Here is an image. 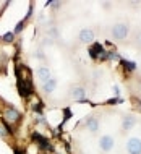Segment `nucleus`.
Segmentation results:
<instances>
[{"label":"nucleus","mask_w":141,"mask_h":154,"mask_svg":"<svg viewBox=\"0 0 141 154\" xmlns=\"http://www.w3.org/2000/svg\"><path fill=\"white\" fill-rule=\"evenodd\" d=\"M135 123H136V117H135V115H123L122 128H123V130H125V131L131 130V128L135 127Z\"/></svg>","instance_id":"nucleus-6"},{"label":"nucleus","mask_w":141,"mask_h":154,"mask_svg":"<svg viewBox=\"0 0 141 154\" xmlns=\"http://www.w3.org/2000/svg\"><path fill=\"white\" fill-rule=\"evenodd\" d=\"M72 97L76 99V101H81V99L86 97V89L83 86H76V88L72 89Z\"/></svg>","instance_id":"nucleus-9"},{"label":"nucleus","mask_w":141,"mask_h":154,"mask_svg":"<svg viewBox=\"0 0 141 154\" xmlns=\"http://www.w3.org/2000/svg\"><path fill=\"white\" fill-rule=\"evenodd\" d=\"M16 154H21V152H20V151H18V152H16Z\"/></svg>","instance_id":"nucleus-15"},{"label":"nucleus","mask_w":141,"mask_h":154,"mask_svg":"<svg viewBox=\"0 0 141 154\" xmlns=\"http://www.w3.org/2000/svg\"><path fill=\"white\" fill-rule=\"evenodd\" d=\"M114 144H115V141H114V138H112L110 135H104V136H101V138H99V148H101L104 152L112 151Z\"/></svg>","instance_id":"nucleus-2"},{"label":"nucleus","mask_w":141,"mask_h":154,"mask_svg":"<svg viewBox=\"0 0 141 154\" xmlns=\"http://www.w3.org/2000/svg\"><path fill=\"white\" fill-rule=\"evenodd\" d=\"M110 34L117 41H125L128 36V24L127 23H115L110 29Z\"/></svg>","instance_id":"nucleus-1"},{"label":"nucleus","mask_w":141,"mask_h":154,"mask_svg":"<svg viewBox=\"0 0 141 154\" xmlns=\"http://www.w3.org/2000/svg\"><path fill=\"white\" fill-rule=\"evenodd\" d=\"M84 123H86V128L91 131V133H97L99 131V127H101V123H99V119L94 117V115H89V117L84 119Z\"/></svg>","instance_id":"nucleus-4"},{"label":"nucleus","mask_w":141,"mask_h":154,"mask_svg":"<svg viewBox=\"0 0 141 154\" xmlns=\"http://www.w3.org/2000/svg\"><path fill=\"white\" fill-rule=\"evenodd\" d=\"M34 138L37 140V143H39V144H41V146H42L44 149H51V144H49V143H47V140L42 138L41 135H37V133H34Z\"/></svg>","instance_id":"nucleus-11"},{"label":"nucleus","mask_w":141,"mask_h":154,"mask_svg":"<svg viewBox=\"0 0 141 154\" xmlns=\"http://www.w3.org/2000/svg\"><path fill=\"white\" fill-rule=\"evenodd\" d=\"M51 5H52V7H60V5H62V3H60V2H52V3H51Z\"/></svg>","instance_id":"nucleus-14"},{"label":"nucleus","mask_w":141,"mask_h":154,"mask_svg":"<svg viewBox=\"0 0 141 154\" xmlns=\"http://www.w3.org/2000/svg\"><path fill=\"white\" fill-rule=\"evenodd\" d=\"M94 31L93 29H81L80 31V34H78V39H80V42H83V44H91L94 41Z\"/></svg>","instance_id":"nucleus-5"},{"label":"nucleus","mask_w":141,"mask_h":154,"mask_svg":"<svg viewBox=\"0 0 141 154\" xmlns=\"http://www.w3.org/2000/svg\"><path fill=\"white\" fill-rule=\"evenodd\" d=\"M5 120L8 123H15V122H18V120H20V114L16 110H13V109H8L5 112Z\"/></svg>","instance_id":"nucleus-10"},{"label":"nucleus","mask_w":141,"mask_h":154,"mask_svg":"<svg viewBox=\"0 0 141 154\" xmlns=\"http://www.w3.org/2000/svg\"><path fill=\"white\" fill-rule=\"evenodd\" d=\"M127 151L128 154H141V140L130 138L127 141Z\"/></svg>","instance_id":"nucleus-3"},{"label":"nucleus","mask_w":141,"mask_h":154,"mask_svg":"<svg viewBox=\"0 0 141 154\" xmlns=\"http://www.w3.org/2000/svg\"><path fill=\"white\" fill-rule=\"evenodd\" d=\"M37 78H39L41 81H49L52 78V73L51 70L47 68V66H41V68H37Z\"/></svg>","instance_id":"nucleus-7"},{"label":"nucleus","mask_w":141,"mask_h":154,"mask_svg":"<svg viewBox=\"0 0 141 154\" xmlns=\"http://www.w3.org/2000/svg\"><path fill=\"white\" fill-rule=\"evenodd\" d=\"M55 88H57V80H55V78H51L49 81H45V83H44L42 91H44L45 94H52L54 91H55Z\"/></svg>","instance_id":"nucleus-8"},{"label":"nucleus","mask_w":141,"mask_h":154,"mask_svg":"<svg viewBox=\"0 0 141 154\" xmlns=\"http://www.w3.org/2000/svg\"><path fill=\"white\" fill-rule=\"evenodd\" d=\"M136 44H138L139 47H141V32H139V34H138V37H136Z\"/></svg>","instance_id":"nucleus-13"},{"label":"nucleus","mask_w":141,"mask_h":154,"mask_svg":"<svg viewBox=\"0 0 141 154\" xmlns=\"http://www.w3.org/2000/svg\"><path fill=\"white\" fill-rule=\"evenodd\" d=\"M15 37V32H7L5 36H3V41H7V42H11Z\"/></svg>","instance_id":"nucleus-12"}]
</instances>
